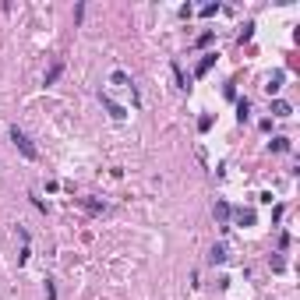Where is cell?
Here are the masks:
<instances>
[{"instance_id": "6", "label": "cell", "mask_w": 300, "mask_h": 300, "mask_svg": "<svg viewBox=\"0 0 300 300\" xmlns=\"http://www.w3.org/2000/svg\"><path fill=\"white\" fill-rule=\"evenodd\" d=\"M110 85H120V88H131V92H134V81H131L127 71H113L110 74Z\"/></svg>"}, {"instance_id": "8", "label": "cell", "mask_w": 300, "mask_h": 300, "mask_svg": "<svg viewBox=\"0 0 300 300\" xmlns=\"http://www.w3.org/2000/svg\"><path fill=\"white\" fill-rule=\"evenodd\" d=\"M272 117H293V106L286 99H272Z\"/></svg>"}, {"instance_id": "16", "label": "cell", "mask_w": 300, "mask_h": 300, "mask_svg": "<svg viewBox=\"0 0 300 300\" xmlns=\"http://www.w3.org/2000/svg\"><path fill=\"white\" fill-rule=\"evenodd\" d=\"M212 39H216V32H201L198 36V46H212Z\"/></svg>"}, {"instance_id": "11", "label": "cell", "mask_w": 300, "mask_h": 300, "mask_svg": "<svg viewBox=\"0 0 300 300\" xmlns=\"http://www.w3.org/2000/svg\"><path fill=\"white\" fill-rule=\"evenodd\" d=\"M212 64H216V53L201 57V60H198V67H194V74H198V78H201V74H208V71H212Z\"/></svg>"}, {"instance_id": "12", "label": "cell", "mask_w": 300, "mask_h": 300, "mask_svg": "<svg viewBox=\"0 0 300 300\" xmlns=\"http://www.w3.org/2000/svg\"><path fill=\"white\" fill-rule=\"evenodd\" d=\"M81 205H85L92 216H102V212H106V201H96V198H81Z\"/></svg>"}, {"instance_id": "2", "label": "cell", "mask_w": 300, "mask_h": 300, "mask_svg": "<svg viewBox=\"0 0 300 300\" xmlns=\"http://www.w3.org/2000/svg\"><path fill=\"white\" fill-rule=\"evenodd\" d=\"M230 226H254V208H244V205H240V208H230Z\"/></svg>"}, {"instance_id": "3", "label": "cell", "mask_w": 300, "mask_h": 300, "mask_svg": "<svg viewBox=\"0 0 300 300\" xmlns=\"http://www.w3.org/2000/svg\"><path fill=\"white\" fill-rule=\"evenodd\" d=\"M99 99H102V106H106V113H110L113 120H127V110H124V106H120V102H117V99H110L106 92H99Z\"/></svg>"}, {"instance_id": "13", "label": "cell", "mask_w": 300, "mask_h": 300, "mask_svg": "<svg viewBox=\"0 0 300 300\" xmlns=\"http://www.w3.org/2000/svg\"><path fill=\"white\" fill-rule=\"evenodd\" d=\"M268 148H272V152H290V138H282V134H276V138L268 141Z\"/></svg>"}, {"instance_id": "20", "label": "cell", "mask_w": 300, "mask_h": 300, "mask_svg": "<svg viewBox=\"0 0 300 300\" xmlns=\"http://www.w3.org/2000/svg\"><path fill=\"white\" fill-rule=\"evenodd\" d=\"M46 300H57V290H53V279H46Z\"/></svg>"}, {"instance_id": "19", "label": "cell", "mask_w": 300, "mask_h": 300, "mask_svg": "<svg viewBox=\"0 0 300 300\" xmlns=\"http://www.w3.org/2000/svg\"><path fill=\"white\" fill-rule=\"evenodd\" d=\"M212 14H219V4H205L201 7V18H212Z\"/></svg>"}, {"instance_id": "17", "label": "cell", "mask_w": 300, "mask_h": 300, "mask_svg": "<svg viewBox=\"0 0 300 300\" xmlns=\"http://www.w3.org/2000/svg\"><path fill=\"white\" fill-rule=\"evenodd\" d=\"M198 131H212V117H208V113L198 117Z\"/></svg>"}, {"instance_id": "18", "label": "cell", "mask_w": 300, "mask_h": 300, "mask_svg": "<svg viewBox=\"0 0 300 300\" xmlns=\"http://www.w3.org/2000/svg\"><path fill=\"white\" fill-rule=\"evenodd\" d=\"M286 268V261H282V254H272V272H282Z\"/></svg>"}, {"instance_id": "4", "label": "cell", "mask_w": 300, "mask_h": 300, "mask_svg": "<svg viewBox=\"0 0 300 300\" xmlns=\"http://www.w3.org/2000/svg\"><path fill=\"white\" fill-rule=\"evenodd\" d=\"M286 85V71H276V74H268V81H265V92L268 96H279V88Z\"/></svg>"}, {"instance_id": "7", "label": "cell", "mask_w": 300, "mask_h": 300, "mask_svg": "<svg viewBox=\"0 0 300 300\" xmlns=\"http://www.w3.org/2000/svg\"><path fill=\"white\" fill-rule=\"evenodd\" d=\"M226 258H230V254H226V244H216L212 251H208V265H222Z\"/></svg>"}, {"instance_id": "15", "label": "cell", "mask_w": 300, "mask_h": 300, "mask_svg": "<svg viewBox=\"0 0 300 300\" xmlns=\"http://www.w3.org/2000/svg\"><path fill=\"white\" fill-rule=\"evenodd\" d=\"M60 71H64V64H60V60H57V64H53V67L46 71V85H53V81L60 78Z\"/></svg>"}, {"instance_id": "1", "label": "cell", "mask_w": 300, "mask_h": 300, "mask_svg": "<svg viewBox=\"0 0 300 300\" xmlns=\"http://www.w3.org/2000/svg\"><path fill=\"white\" fill-rule=\"evenodd\" d=\"M11 141H14V148H18L25 159H36V156H39V152H36V145H32V138H28L21 127H11Z\"/></svg>"}, {"instance_id": "5", "label": "cell", "mask_w": 300, "mask_h": 300, "mask_svg": "<svg viewBox=\"0 0 300 300\" xmlns=\"http://www.w3.org/2000/svg\"><path fill=\"white\" fill-rule=\"evenodd\" d=\"M212 212H216V222H219V226L230 230V205L222 201V198H216V208H212Z\"/></svg>"}, {"instance_id": "10", "label": "cell", "mask_w": 300, "mask_h": 300, "mask_svg": "<svg viewBox=\"0 0 300 300\" xmlns=\"http://www.w3.org/2000/svg\"><path fill=\"white\" fill-rule=\"evenodd\" d=\"M247 117H251V99H237V120L247 124Z\"/></svg>"}, {"instance_id": "9", "label": "cell", "mask_w": 300, "mask_h": 300, "mask_svg": "<svg viewBox=\"0 0 300 300\" xmlns=\"http://www.w3.org/2000/svg\"><path fill=\"white\" fill-rule=\"evenodd\" d=\"M170 71H173V78H177V88H184V92H187L191 85H187V74H184V67H180L177 60H173V64H170Z\"/></svg>"}, {"instance_id": "14", "label": "cell", "mask_w": 300, "mask_h": 300, "mask_svg": "<svg viewBox=\"0 0 300 300\" xmlns=\"http://www.w3.org/2000/svg\"><path fill=\"white\" fill-rule=\"evenodd\" d=\"M251 36H254V21H247L244 28H240V36H237V42H240V46H244V42H247Z\"/></svg>"}]
</instances>
